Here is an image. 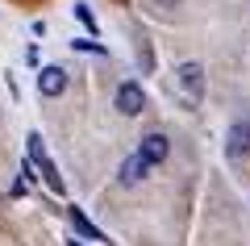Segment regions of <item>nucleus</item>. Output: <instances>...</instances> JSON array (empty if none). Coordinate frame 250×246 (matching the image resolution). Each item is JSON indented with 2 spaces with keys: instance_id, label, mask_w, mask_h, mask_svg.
<instances>
[{
  "instance_id": "10",
  "label": "nucleus",
  "mask_w": 250,
  "mask_h": 246,
  "mask_svg": "<svg viewBox=\"0 0 250 246\" xmlns=\"http://www.w3.org/2000/svg\"><path fill=\"white\" fill-rule=\"evenodd\" d=\"M171 4H175V0H150V9H154V13H159V9H163V13H171Z\"/></svg>"
},
{
  "instance_id": "3",
  "label": "nucleus",
  "mask_w": 250,
  "mask_h": 246,
  "mask_svg": "<svg viewBox=\"0 0 250 246\" xmlns=\"http://www.w3.org/2000/svg\"><path fill=\"white\" fill-rule=\"evenodd\" d=\"M142 105H146V96H142L138 84H121V88H117V109H121L125 117H138V113H142Z\"/></svg>"
},
{
  "instance_id": "6",
  "label": "nucleus",
  "mask_w": 250,
  "mask_h": 246,
  "mask_svg": "<svg viewBox=\"0 0 250 246\" xmlns=\"http://www.w3.org/2000/svg\"><path fill=\"white\" fill-rule=\"evenodd\" d=\"M38 88H42V96H59V92L67 88V71L62 67H46L42 75H38Z\"/></svg>"
},
{
  "instance_id": "2",
  "label": "nucleus",
  "mask_w": 250,
  "mask_h": 246,
  "mask_svg": "<svg viewBox=\"0 0 250 246\" xmlns=\"http://www.w3.org/2000/svg\"><path fill=\"white\" fill-rule=\"evenodd\" d=\"M179 88H184L188 105H196V100L205 96V75H200L196 63H184V67H179Z\"/></svg>"
},
{
  "instance_id": "8",
  "label": "nucleus",
  "mask_w": 250,
  "mask_h": 246,
  "mask_svg": "<svg viewBox=\"0 0 250 246\" xmlns=\"http://www.w3.org/2000/svg\"><path fill=\"white\" fill-rule=\"evenodd\" d=\"M71 225H75V229H80V234H83V238H104V234H100V229H96V225H92V221H88V217H83V213H80V209H71Z\"/></svg>"
},
{
  "instance_id": "4",
  "label": "nucleus",
  "mask_w": 250,
  "mask_h": 246,
  "mask_svg": "<svg viewBox=\"0 0 250 246\" xmlns=\"http://www.w3.org/2000/svg\"><path fill=\"white\" fill-rule=\"evenodd\" d=\"M167 150H171V142L163 138V134H146V138H142V150H138V155H142L146 167H154V163H163V158H167Z\"/></svg>"
},
{
  "instance_id": "9",
  "label": "nucleus",
  "mask_w": 250,
  "mask_h": 246,
  "mask_svg": "<svg viewBox=\"0 0 250 246\" xmlns=\"http://www.w3.org/2000/svg\"><path fill=\"white\" fill-rule=\"evenodd\" d=\"M75 17H80V21H83V25H92V34H96V21H92V13H88V9H83V4H75Z\"/></svg>"
},
{
  "instance_id": "5",
  "label": "nucleus",
  "mask_w": 250,
  "mask_h": 246,
  "mask_svg": "<svg viewBox=\"0 0 250 246\" xmlns=\"http://www.w3.org/2000/svg\"><path fill=\"white\" fill-rule=\"evenodd\" d=\"M246 150H250V121H238L229 134H225V155L238 158V155H246Z\"/></svg>"
},
{
  "instance_id": "1",
  "label": "nucleus",
  "mask_w": 250,
  "mask_h": 246,
  "mask_svg": "<svg viewBox=\"0 0 250 246\" xmlns=\"http://www.w3.org/2000/svg\"><path fill=\"white\" fill-rule=\"evenodd\" d=\"M29 158H34L38 167H42L46 184H50L54 192H62V176H59V171H54V163H50V158H46V150H42V138H38V134H29Z\"/></svg>"
},
{
  "instance_id": "7",
  "label": "nucleus",
  "mask_w": 250,
  "mask_h": 246,
  "mask_svg": "<svg viewBox=\"0 0 250 246\" xmlns=\"http://www.w3.org/2000/svg\"><path fill=\"white\" fill-rule=\"evenodd\" d=\"M146 176V163H142V155H129L121 163V184H138V179Z\"/></svg>"
}]
</instances>
